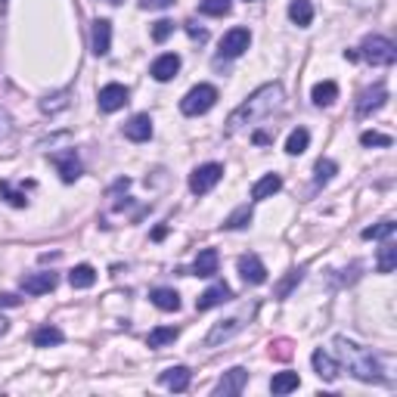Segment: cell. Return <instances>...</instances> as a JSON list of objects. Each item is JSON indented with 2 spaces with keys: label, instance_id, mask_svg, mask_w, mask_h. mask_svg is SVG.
Returning a JSON list of instances; mask_svg holds the SVG:
<instances>
[{
  "label": "cell",
  "instance_id": "7dc6e473",
  "mask_svg": "<svg viewBox=\"0 0 397 397\" xmlns=\"http://www.w3.org/2000/svg\"><path fill=\"white\" fill-rule=\"evenodd\" d=\"M248 3H252V0H248Z\"/></svg>",
  "mask_w": 397,
  "mask_h": 397
},
{
  "label": "cell",
  "instance_id": "9c48e42d",
  "mask_svg": "<svg viewBox=\"0 0 397 397\" xmlns=\"http://www.w3.org/2000/svg\"><path fill=\"white\" fill-rule=\"evenodd\" d=\"M385 99H388V87H385V84H376V87H369V90H363V93H360V99H357V115L366 118L369 112L382 109Z\"/></svg>",
  "mask_w": 397,
  "mask_h": 397
},
{
  "label": "cell",
  "instance_id": "836d02e7",
  "mask_svg": "<svg viewBox=\"0 0 397 397\" xmlns=\"http://www.w3.org/2000/svg\"><path fill=\"white\" fill-rule=\"evenodd\" d=\"M394 230H397L394 221H382V223H376V227H366L363 230V239H391V236H394Z\"/></svg>",
  "mask_w": 397,
  "mask_h": 397
},
{
  "label": "cell",
  "instance_id": "ab89813d",
  "mask_svg": "<svg viewBox=\"0 0 397 397\" xmlns=\"http://www.w3.org/2000/svg\"><path fill=\"white\" fill-rule=\"evenodd\" d=\"M10 134H12V121H10V115L0 109V140H6Z\"/></svg>",
  "mask_w": 397,
  "mask_h": 397
},
{
  "label": "cell",
  "instance_id": "f6af8a7d",
  "mask_svg": "<svg viewBox=\"0 0 397 397\" xmlns=\"http://www.w3.org/2000/svg\"><path fill=\"white\" fill-rule=\"evenodd\" d=\"M165 236H167V227H155V230H152V239H155V242L165 239Z\"/></svg>",
  "mask_w": 397,
  "mask_h": 397
},
{
  "label": "cell",
  "instance_id": "e0dca14e",
  "mask_svg": "<svg viewBox=\"0 0 397 397\" xmlns=\"http://www.w3.org/2000/svg\"><path fill=\"white\" fill-rule=\"evenodd\" d=\"M177 72H180V56L177 53L159 56V59L152 62V68H149V74H152L155 81H161V84H165V81H171Z\"/></svg>",
  "mask_w": 397,
  "mask_h": 397
},
{
  "label": "cell",
  "instance_id": "f1b7e54d",
  "mask_svg": "<svg viewBox=\"0 0 397 397\" xmlns=\"http://www.w3.org/2000/svg\"><path fill=\"white\" fill-rule=\"evenodd\" d=\"M378 273H391L397 267V245L394 242H385L382 248H378Z\"/></svg>",
  "mask_w": 397,
  "mask_h": 397
},
{
  "label": "cell",
  "instance_id": "cb8c5ba5",
  "mask_svg": "<svg viewBox=\"0 0 397 397\" xmlns=\"http://www.w3.org/2000/svg\"><path fill=\"white\" fill-rule=\"evenodd\" d=\"M68 283H72V289H90V285L96 283V270H93L90 264H78L68 273Z\"/></svg>",
  "mask_w": 397,
  "mask_h": 397
},
{
  "label": "cell",
  "instance_id": "d4e9b609",
  "mask_svg": "<svg viewBox=\"0 0 397 397\" xmlns=\"http://www.w3.org/2000/svg\"><path fill=\"white\" fill-rule=\"evenodd\" d=\"M152 304L159 310H167V314H171V310H180V295L174 289H152Z\"/></svg>",
  "mask_w": 397,
  "mask_h": 397
},
{
  "label": "cell",
  "instance_id": "d590c367",
  "mask_svg": "<svg viewBox=\"0 0 397 397\" xmlns=\"http://www.w3.org/2000/svg\"><path fill=\"white\" fill-rule=\"evenodd\" d=\"M0 196H3L6 202L12 205V208H25V205H28V198H25V192L12 190V183H10V180H0Z\"/></svg>",
  "mask_w": 397,
  "mask_h": 397
},
{
  "label": "cell",
  "instance_id": "ffe728a7",
  "mask_svg": "<svg viewBox=\"0 0 397 397\" xmlns=\"http://www.w3.org/2000/svg\"><path fill=\"white\" fill-rule=\"evenodd\" d=\"M217 264H221V258H217L214 248H202L198 258H196V264H192V276H214Z\"/></svg>",
  "mask_w": 397,
  "mask_h": 397
},
{
  "label": "cell",
  "instance_id": "f546056e",
  "mask_svg": "<svg viewBox=\"0 0 397 397\" xmlns=\"http://www.w3.org/2000/svg\"><path fill=\"white\" fill-rule=\"evenodd\" d=\"M68 96H72L68 90H59V93H53V96H43V99H41V112H47V115H56V112L68 109Z\"/></svg>",
  "mask_w": 397,
  "mask_h": 397
},
{
  "label": "cell",
  "instance_id": "e575fe53",
  "mask_svg": "<svg viewBox=\"0 0 397 397\" xmlns=\"http://www.w3.org/2000/svg\"><path fill=\"white\" fill-rule=\"evenodd\" d=\"M230 6H233V0H202L198 12H202V16H227Z\"/></svg>",
  "mask_w": 397,
  "mask_h": 397
},
{
  "label": "cell",
  "instance_id": "7a4b0ae2",
  "mask_svg": "<svg viewBox=\"0 0 397 397\" xmlns=\"http://www.w3.org/2000/svg\"><path fill=\"white\" fill-rule=\"evenodd\" d=\"M335 357L341 360V363L347 366V372H351L354 378H360V382H382V363H378V357L369 351V347H360L357 341L345 338V335H335Z\"/></svg>",
  "mask_w": 397,
  "mask_h": 397
},
{
  "label": "cell",
  "instance_id": "52a82bcc",
  "mask_svg": "<svg viewBox=\"0 0 397 397\" xmlns=\"http://www.w3.org/2000/svg\"><path fill=\"white\" fill-rule=\"evenodd\" d=\"M245 382H248V372L242 369V366H233V369L223 372V378L214 385V394L217 397H236V394H242Z\"/></svg>",
  "mask_w": 397,
  "mask_h": 397
},
{
  "label": "cell",
  "instance_id": "4316f807",
  "mask_svg": "<svg viewBox=\"0 0 397 397\" xmlns=\"http://www.w3.org/2000/svg\"><path fill=\"white\" fill-rule=\"evenodd\" d=\"M65 341V335H62V329L56 326H41L34 332V347H56Z\"/></svg>",
  "mask_w": 397,
  "mask_h": 397
},
{
  "label": "cell",
  "instance_id": "7bdbcfd3",
  "mask_svg": "<svg viewBox=\"0 0 397 397\" xmlns=\"http://www.w3.org/2000/svg\"><path fill=\"white\" fill-rule=\"evenodd\" d=\"M270 347H276V357H289V341H276V345H270Z\"/></svg>",
  "mask_w": 397,
  "mask_h": 397
},
{
  "label": "cell",
  "instance_id": "4dcf8cb0",
  "mask_svg": "<svg viewBox=\"0 0 397 397\" xmlns=\"http://www.w3.org/2000/svg\"><path fill=\"white\" fill-rule=\"evenodd\" d=\"M177 335H180L177 326H159V329H152V332H149L146 345H149V347H165L167 341H174Z\"/></svg>",
  "mask_w": 397,
  "mask_h": 397
},
{
  "label": "cell",
  "instance_id": "ee69618b",
  "mask_svg": "<svg viewBox=\"0 0 397 397\" xmlns=\"http://www.w3.org/2000/svg\"><path fill=\"white\" fill-rule=\"evenodd\" d=\"M186 31H190V34H192V37H196V41H205V37H208V34H205V31H202V28H196V25H192V22H190V25H186Z\"/></svg>",
  "mask_w": 397,
  "mask_h": 397
},
{
  "label": "cell",
  "instance_id": "ac0fdd59",
  "mask_svg": "<svg viewBox=\"0 0 397 397\" xmlns=\"http://www.w3.org/2000/svg\"><path fill=\"white\" fill-rule=\"evenodd\" d=\"M93 53L96 56H105L112 50V22L109 19H96L93 22Z\"/></svg>",
  "mask_w": 397,
  "mask_h": 397
},
{
  "label": "cell",
  "instance_id": "44dd1931",
  "mask_svg": "<svg viewBox=\"0 0 397 397\" xmlns=\"http://www.w3.org/2000/svg\"><path fill=\"white\" fill-rule=\"evenodd\" d=\"M298 385H301V376L292 369L285 372H276V376L270 378V391L273 394H292V391H298Z\"/></svg>",
  "mask_w": 397,
  "mask_h": 397
},
{
  "label": "cell",
  "instance_id": "b9f144b4",
  "mask_svg": "<svg viewBox=\"0 0 397 397\" xmlns=\"http://www.w3.org/2000/svg\"><path fill=\"white\" fill-rule=\"evenodd\" d=\"M22 298L19 295H10V292H0V307H19Z\"/></svg>",
  "mask_w": 397,
  "mask_h": 397
},
{
  "label": "cell",
  "instance_id": "74e56055",
  "mask_svg": "<svg viewBox=\"0 0 397 397\" xmlns=\"http://www.w3.org/2000/svg\"><path fill=\"white\" fill-rule=\"evenodd\" d=\"M171 34H174V22H171V19H159V22L152 25V41L155 43H165Z\"/></svg>",
  "mask_w": 397,
  "mask_h": 397
},
{
  "label": "cell",
  "instance_id": "8d00e7d4",
  "mask_svg": "<svg viewBox=\"0 0 397 397\" xmlns=\"http://www.w3.org/2000/svg\"><path fill=\"white\" fill-rule=\"evenodd\" d=\"M338 171V165H335L332 159H320L316 161V186H323V183H329V180H332V174Z\"/></svg>",
  "mask_w": 397,
  "mask_h": 397
},
{
  "label": "cell",
  "instance_id": "60d3db41",
  "mask_svg": "<svg viewBox=\"0 0 397 397\" xmlns=\"http://www.w3.org/2000/svg\"><path fill=\"white\" fill-rule=\"evenodd\" d=\"M174 0H140V6L143 10H167Z\"/></svg>",
  "mask_w": 397,
  "mask_h": 397
},
{
  "label": "cell",
  "instance_id": "8992f818",
  "mask_svg": "<svg viewBox=\"0 0 397 397\" xmlns=\"http://www.w3.org/2000/svg\"><path fill=\"white\" fill-rule=\"evenodd\" d=\"M248 43H252V31L248 28L227 31V34L221 37V56L223 59H236V56H242L248 50Z\"/></svg>",
  "mask_w": 397,
  "mask_h": 397
},
{
  "label": "cell",
  "instance_id": "5b68a950",
  "mask_svg": "<svg viewBox=\"0 0 397 397\" xmlns=\"http://www.w3.org/2000/svg\"><path fill=\"white\" fill-rule=\"evenodd\" d=\"M221 177H223V165H217V161L198 165L196 171L190 174V190L196 192V196H205V192H211L217 183H221Z\"/></svg>",
  "mask_w": 397,
  "mask_h": 397
},
{
  "label": "cell",
  "instance_id": "484cf974",
  "mask_svg": "<svg viewBox=\"0 0 397 397\" xmlns=\"http://www.w3.org/2000/svg\"><path fill=\"white\" fill-rule=\"evenodd\" d=\"M310 96H314L316 105H332L335 99H338V84H335V81H320Z\"/></svg>",
  "mask_w": 397,
  "mask_h": 397
},
{
  "label": "cell",
  "instance_id": "d6986e66",
  "mask_svg": "<svg viewBox=\"0 0 397 397\" xmlns=\"http://www.w3.org/2000/svg\"><path fill=\"white\" fill-rule=\"evenodd\" d=\"M190 378H192V372L186 369V366H171V369H165L159 376V382L171 391H186L190 388Z\"/></svg>",
  "mask_w": 397,
  "mask_h": 397
},
{
  "label": "cell",
  "instance_id": "d6a6232c",
  "mask_svg": "<svg viewBox=\"0 0 397 397\" xmlns=\"http://www.w3.org/2000/svg\"><path fill=\"white\" fill-rule=\"evenodd\" d=\"M301 276H304V267H295V270H289V276H285L283 283H279L276 289H273V292H276V298H289L292 289H295V285L301 283Z\"/></svg>",
  "mask_w": 397,
  "mask_h": 397
},
{
  "label": "cell",
  "instance_id": "4fadbf2b",
  "mask_svg": "<svg viewBox=\"0 0 397 397\" xmlns=\"http://www.w3.org/2000/svg\"><path fill=\"white\" fill-rule=\"evenodd\" d=\"M239 273H242V279L252 283V285L267 283V267L261 264L258 254H242V258H239Z\"/></svg>",
  "mask_w": 397,
  "mask_h": 397
},
{
  "label": "cell",
  "instance_id": "f35d334b",
  "mask_svg": "<svg viewBox=\"0 0 397 397\" xmlns=\"http://www.w3.org/2000/svg\"><path fill=\"white\" fill-rule=\"evenodd\" d=\"M360 143H363V146H391V136L388 134H378V130H363V134H360Z\"/></svg>",
  "mask_w": 397,
  "mask_h": 397
},
{
  "label": "cell",
  "instance_id": "277c9868",
  "mask_svg": "<svg viewBox=\"0 0 397 397\" xmlns=\"http://www.w3.org/2000/svg\"><path fill=\"white\" fill-rule=\"evenodd\" d=\"M214 103H217V87L214 84H198L180 99V112L190 115V118H196V115H205Z\"/></svg>",
  "mask_w": 397,
  "mask_h": 397
},
{
  "label": "cell",
  "instance_id": "1f68e13d",
  "mask_svg": "<svg viewBox=\"0 0 397 397\" xmlns=\"http://www.w3.org/2000/svg\"><path fill=\"white\" fill-rule=\"evenodd\" d=\"M252 208H248V205H242V208H236L233 214L227 217V221H223V227L227 230H242V227H248V223H252Z\"/></svg>",
  "mask_w": 397,
  "mask_h": 397
},
{
  "label": "cell",
  "instance_id": "30bf717a",
  "mask_svg": "<svg viewBox=\"0 0 397 397\" xmlns=\"http://www.w3.org/2000/svg\"><path fill=\"white\" fill-rule=\"evenodd\" d=\"M230 298H233V289H230L227 283H217V285L205 289L202 295L196 298V310L202 314V310H211V307H217V304H227Z\"/></svg>",
  "mask_w": 397,
  "mask_h": 397
},
{
  "label": "cell",
  "instance_id": "8fae6325",
  "mask_svg": "<svg viewBox=\"0 0 397 397\" xmlns=\"http://www.w3.org/2000/svg\"><path fill=\"white\" fill-rule=\"evenodd\" d=\"M56 165V171H59L62 183H74V180L81 177V161L78 155H74V149H68V152H59V155H50Z\"/></svg>",
  "mask_w": 397,
  "mask_h": 397
},
{
  "label": "cell",
  "instance_id": "7c38bea8",
  "mask_svg": "<svg viewBox=\"0 0 397 397\" xmlns=\"http://www.w3.org/2000/svg\"><path fill=\"white\" fill-rule=\"evenodd\" d=\"M242 326H245V323H242V316H230V320H221L208 335H205V347H214V345H221V341L233 338V335L239 332Z\"/></svg>",
  "mask_w": 397,
  "mask_h": 397
},
{
  "label": "cell",
  "instance_id": "5bb4252c",
  "mask_svg": "<svg viewBox=\"0 0 397 397\" xmlns=\"http://www.w3.org/2000/svg\"><path fill=\"white\" fill-rule=\"evenodd\" d=\"M56 273H31V276H22V292L25 295H47V292L56 289Z\"/></svg>",
  "mask_w": 397,
  "mask_h": 397
},
{
  "label": "cell",
  "instance_id": "6da1fadb",
  "mask_svg": "<svg viewBox=\"0 0 397 397\" xmlns=\"http://www.w3.org/2000/svg\"><path fill=\"white\" fill-rule=\"evenodd\" d=\"M279 105H283V87L273 81V84H264V87H258V90L252 93V96L245 99V103L239 105V109L230 115V121H227V130L230 134H236V130H242L248 124H258V121H264L270 112H276Z\"/></svg>",
  "mask_w": 397,
  "mask_h": 397
},
{
  "label": "cell",
  "instance_id": "2e32d148",
  "mask_svg": "<svg viewBox=\"0 0 397 397\" xmlns=\"http://www.w3.org/2000/svg\"><path fill=\"white\" fill-rule=\"evenodd\" d=\"M124 136L134 143H146L149 136H152V118L146 115V112H140V115H134L128 124H124Z\"/></svg>",
  "mask_w": 397,
  "mask_h": 397
},
{
  "label": "cell",
  "instance_id": "603a6c76",
  "mask_svg": "<svg viewBox=\"0 0 397 397\" xmlns=\"http://www.w3.org/2000/svg\"><path fill=\"white\" fill-rule=\"evenodd\" d=\"M289 19L298 25V28H307V25L314 22V6H310V0H292V3H289Z\"/></svg>",
  "mask_w": 397,
  "mask_h": 397
},
{
  "label": "cell",
  "instance_id": "83f0119b",
  "mask_svg": "<svg viewBox=\"0 0 397 397\" xmlns=\"http://www.w3.org/2000/svg\"><path fill=\"white\" fill-rule=\"evenodd\" d=\"M307 143H310L307 128H295L289 134V140H285V152H289V155H301L304 149H307Z\"/></svg>",
  "mask_w": 397,
  "mask_h": 397
},
{
  "label": "cell",
  "instance_id": "ba28073f",
  "mask_svg": "<svg viewBox=\"0 0 397 397\" xmlns=\"http://www.w3.org/2000/svg\"><path fill=\"white\" fill-rule=\"evenodd\" d=\"M128 87L124 84H105L103 90H99V96H96V103H99V109L103 112H118V109H124L128 105Z\"/></svg>",
  "mask_w": 397,
  "mask_h": 397
},
{
  "label": "cell",
  "instance_id": "7402d4cb",
  "mask_svg": "<svg viewBox=\"0 0 397 397\" xmlns=\"http://www.w3.org/2000/svg\"><path fill=\"white\" fill-rule=\"evenodd\" d=\"M283 190V177L279 174H264L258 183L252 186V198H270L273 192Z\"/></svg>",
  "mask_w": 397,
  "mask_h": 397
},
{
  "label": "cell",
  "instance_id": "bcb514c9",
  "mask_svg": "<svg viewBox=\"0 0 397 397\" xmlns=\"http://www.w3.org/2000/svg\"><path fill=\"white\" fill-rule=\"evenodd\" d=\"M6 329H10V320H6V316H0V335H6Z\"/></svg>",
  "mask_w": 397,
  "mask_h": 397
},
{
  "label": "cell",
  "instance_id": "9a60e30c",
  "mask_svg": "<svg viewBox=\"0 0 397 397\" xmlns=\"http://www.w3.org/2000/svg\"><path fill=\"white\" fill-rule=\"evenodd\" d=\"M310 363H314V372H316V376L326 378V382H335V378H338V360H335L329 351H323V347H316V351H314Z\"/></svg>",
  "mask_w": 397,
  "mask_h": 397
},
{
  "label": "cell",
  "instance_id": "3957f363",
  "mask_svg": "<svg viewBox=\"0 0 397 397\" xmlns=\"http://www.w3.org/2000/svg\"><path fill=\"white\" fill-rule=\"evenodd\" d=\"M357 56H363L369 65H394L397 47L388 41V37L372 34V37H366V41L360 43V53H357Z\"/></svg>",
  "mask_w": 397,
  "mask_h": 397
}]
</instances>
